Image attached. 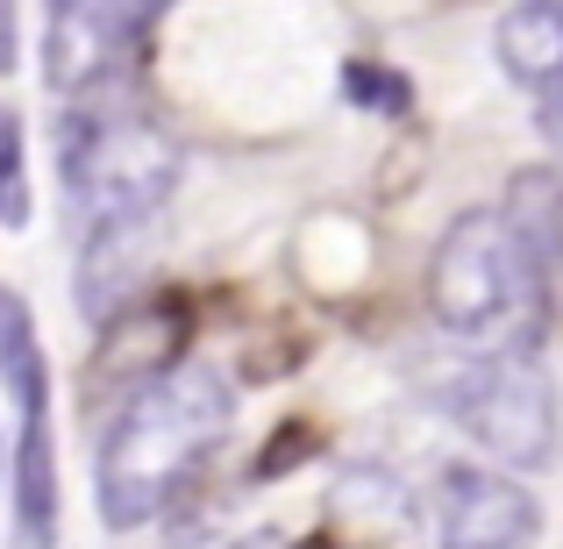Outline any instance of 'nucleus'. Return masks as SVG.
Wrapping results in <instances>:
<instances>
[{"mask_svg": "<svg viewBox=\"0 0 563 549\" xmlns=\"http://www.w3.org/2000/svg\"><path fill=\"white\" fill-rule=\"evenodd\" d=\"M499 65L528 100L563 94V0H514L499 14Z\"/></svg>", "mask_w": 563, "mask_h": 549, "instance_id": "nucleus-9", "label": "nucleus"}, {"mask_svg": "<svg viewBox=\"0 0 563 549\" xmlns=\"http://www.w3.org/2000/svg\"><path fill=\"white\" fill-rule=\"evenodd\" d=\"M57 179L79 215V235L108 229H143L165 215L172 186H179V151L165 129L143 122L122 100H100V86L71 94L65 122H57Z\"/></svg>", "mask_w": 563, "mask_h": 549, "instance_id": "nucleus-2", "label": "nucleus"}, {"mask_svg": "<svg viewBox=\"0 0 563 549\" xmlns=\"http://www.w3.org/2000/svg\"><path fill=\"white\" fill-rule=\"evenodd\" d=\"M428 307L450 336H471V343H493V350H536L542 315H550V286L536 278L528 250L514 243L507 215L478 207V215H456L450 235L435 243Z\"/></svg>", "mask_w": 563, "mask_h": 549, "instance_id": "nucleus-3", "label": "nucleus"}, {"mask_svg": "<svg viewBox=\"0 0 563 549\" xmlns=\"http://www.w3.org/2000/svg\"><path fill=\"white\" fill-rule=\"evenodd\" d=\"M292 549H343L335 536H307V542H292Z\"/></svg>", "mask_w": 563, "mask_h": 549, "instance_id": "nucleus-15", "label": "nucleus"}, {"mask_svg": "<svg viewBox=\"0 0 563 549\" xmlns=\"http://www.w3.org/2000/svg\"><path fill=\"white\" fill-rule=\"evenodd\" d=\"M22 414V436L8 450V507H14V549H57V521H65V499H57V436H51V399Z\"/></svg>", "mask_w": 563, "mask_h": 549, "instance_id": "nucleus-7", "label": "nucleus"}, {"mask_svg": "<svg viewBox=\"0 0 563 549\" xmlns=\"http://www.w3.org/2000/svg\"><path fill=\"white\" fill-rule=\"evenodd\" d=\"M0 229H29V143L22 114H0Z\"/></svg>", "mask_w": 563, "mask_h": 549, "instance_id": "nucleus-11", "label": "nucleus"}, {"mask_svg": "<svg viewBox=\"0 0 563 549\" xmlns=\"http://www.w3.org/2000/svg\"><path fill=\"white\" fill-rule=\"evenodd\" d=\"M165 8H172V0H57L51 86H57V94H86V86H100L108 57L122 51V43H136Z\"/></svg>", "mask_w": 563, "mask_h": 549, "instance_id": "nucleus-6", "label": "nucleus"}, {"mask_svg": "<svg viewBox=\"0 0 563 549\" xmlns=\"http://www.w3.org/2000/svg\"><path fill=\"white\" fill-rule=\"evenodd\" d=\"M343 94L357 100V108H378V114H407V79H393L385 65H372V57H350L343 65Z\"/></svg>", "mask_w": 563, "mask_h": 549, "instance_id": "nucleus-12", "label": "nucleus"}, {"mask_svg": "<svg viewBox=\"0 0 563 549\" xmlns=\"http://www.w3.org/2000/svg\"><path fill=\"white\" fill-rule=\"evenodd\" d=\"M235 421L229 378L207 364H172L143 393L122 399L108 442H100V514L108 528H143L179 499V485L207 464Z\"/></svg>", "mask_w": 563, "mask_h": 549, "instance_id": "nucleus-1", "label": "nucleus"}, {"mask_svg": "<svg viewBox=\"0 0 563 549\" xmlns=\"http://www.w3.org/2000/svg\"><path fill=\"white\" fill-rule=\"evenodd\" d=\"M435 536H442V549H536L542 507L507 471L456 464L442 479V499H435Z\"/></svg>", "mask_w": 563, "mask_h": 549, "instance_id": "nucleus-5", "label": "nucleus"}, {"mask_svg": "<svg viewBox=\"0 0 563 549\" xmlns=\"http://www.w3.org/2000/svg\"><path fill=\"white\" fill-rule=\"evenodd\" d=\"M450 414L485 457L542 471L556 457V385L536 350H485L450 378Z\"/></svg>", "mask_w": 563, "mask_h": 549, "instance_id": "nucleus-4", "label": "nucleus"}, {"mask_svg": "<svg viewBox=\"0 0 563 549\" xmlns=\"http://www.w3.org/2000/svg\"><path fill=\"white\" fill-rule=\"evenodd\" d=\"M14 36H22V14L14 0H0V72H14Z\"/></svg>", "mask_w": 563, "mask_h": 549, "instance_id": "nucleus-13", "label": "nucleus"}, {"mask_svg": "<svg viewBox=\"0 0 563 549\" xmlns=\"http://www.w3.org/2000/svg\"><path fill=\"white\" fill-rule=\"evenodd\" d=\"M172 549H272V536H243V542H229V536H186V542H172Z\"/></svg>", "mask_w": 563, "mask_h": 549, "instance_id": "nucleus-14", "label": "nucleus"}, {"mask_svg": "<svg viewBox=\"0 0 563 549\" xmlns=\"http://www.w3.org/2000/svg\"><path fill=\"white\" fill-rule=\"evenodd\" d=\"M499 215H507L514 243L528 250L536 278L556 286V278H563V172H514Z\"/></svg>", "mask_w": 563, "mask_h": 549, "instance_id": "nucleus-10", "label": "nucleus"}, {"mask_svg": "<svg viewBox=\"0 0 563 549\" xmlns=\"http://www.w3.org/2000/svg\"><path fill=\"white\" fill-rule=\"evenodd\" d=\"M179 343H186V307L179 300L122 307L108 343H100V358H93V385H122V399L143 393L151 378H165V371L179 364Z\"/></svg>", "mask_w": 563, "mask_h": 549, "instance_id": "nucleus-8", "label": "nucleus"}]
</instances>
